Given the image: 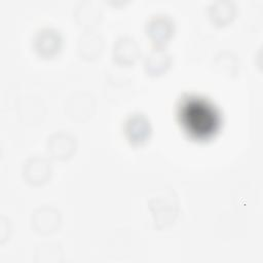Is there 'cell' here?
Wrapping results in <instances>:
<instances>
[{
	"mask_svg": "<svg viewBox=\"0 0 263 263\" xmlns=\"http://www.w3.org/2000/svg\"><path fill=\"white\" fill-rule=\"evenodd\" d=\"M209 13L215 24L225 25L233 18L235 14V6L231 1L218 0L211 4Z\"/></svg>",
	"mask_w": 263,
	"mask_h": 263,
	"instance_id": "obj_15",
	"label": "cell"
},
{
	"mask_svg": "<svg viewBox=\"0 0 263 263\" xmlns=\"http://www.w3.org/2000/svg\"><path fill=\"white\" fill-rule=\"evenodd\" d=\"M76 148V139L73 135L66 132L52 134L47 141V151L51 157L65 160L72 156Z\"/></svg>",
	"mask_w": 263,
	"mask_h": 263,
	"instance_id": "obj_5",
	"label": "cell"
},
{
	"mask_svg": "<svg viewBox=\"0 0 263 263\" xmlns=\"http://www.w3.org/2000/svg\"><path fill=\"white\" fill-rule=\"evenodd\" d=\"M74 16L80 26L91 28L100 22L101 10L93 3L89 1H83L76 6Z\"/></svg>",
	"mask_w": 263,
	"mask_h": 263,
	"instance_id": "obj_14",
	"label": "cell"
},
{
	"mask_svg": "<svg viewBox=\"0 0 263 263\" xmlns=\"http://www.w3.org/2000/svg\"><path fill=\"white\" fill-rule=\"evenodd\" d=\"M16 110L22 122L29 125L39 124L45 115L43 101L34 95H27L18 99Z\"/></svg>",
	"mask_w": 263,
	"mask_h": 263,
	"instance_id": "obj_4",
	"label": "cell"
},
{
	"mask_svg": "<svg viewBox=\"0 0 263 263\" xmlns=\"http://www.w3.org/2000/svg\"><path fill=\"white\" fill-rule=\"evenodd\" d=\"M231 54L229 53H221L220 58H217L216 60V67L219 70V73H223L224 75H230V74H234L236 70L232 69L229 67L228 62L231 59Z\"/></svg>",
	"mask_w": 263,
	"mask_h": 263,
	"instance_id": "obj_17",
	"label": "cell"
},
{
	"mask_svg": "<svg viewBox=\"0 0 263 263\" xmlns=\"http://www.w3.org/2000/svg\"><path fill=\"white\" fill-rule=\"evenodd\" d=\"M171 189H159L149 199L155 223L159 228L172 223L177 215V199Z\"/></svg>",
	"mask_w": 263,
	"mask_h": 263,
	"instance_id": "obj_2",
	"label": "cell"
},
{
	"mask_svg": "<svg viewBox=\"0 0 263 263\" xmlns=\"http://www.w3.org/2000/svg\"><path fill=\"white\" fill-rule=\"evenodd\" d=\"M180 121L186 132L196 139H206L219 127L220 117L215 107L206 100L188 97L179 108Z\"/></svg>",
	"mask_w": 263,
	"mask_h": 263,
	"instance_id": "obj_1",
	"label": "cell"
},
{
	"mask_svg": "<svg viewBox=\"0 0 263 263\" xmlns=\"http://www.w3.org/2000/svg\"><path fill=\"white\" fill-rule=\"evenodd\" d=\"M146 32L157 46H161L173 35L174 23L168 16L158 14L148 21L146 25Z\"/></svg>",
	"mask_w": 263,
	"mask_h": 263,
	"instance_id": "obj_8",
	"label": "cell"
},
{
	"mask_svg": "<svg viewBox=\"0 0 263 263\" xmlns=\"http://www.w3.org/2000/svg\"><path fill=\"white\" fill-rule=\"evenodd\" d=\"M62 38L60 33L50 28L40 30L34 39L35 50L44 58H50L58 53L61 48Z\"/></svg>",
	"mask_w": 263,
	"mask_h": 263,
	"instance_id": "obj_9",
	"label": "cell"
},
{
	"mask_svg": "<svg viewBox=\"0 0 263 263\" xmlns=\"http://www.w3.org/2000/svg\"><path fill=\"white\" fill-rule=\"evenodd\" d=\"M171 65V55L161 46H157L151 49L145 60L144 66L147 73L153 76L161 75L164 73Z\"/></svg>",
	"mask_w": 263,
	"mask_h": 263,
	"instance_id": "obj_12",
	"label": "cell"
},
{
	"mask_svg": "<svg viewBox=\"0 0 263 263\" xmlns=\"http://www.w3.org/2000/svg\"><path fill=\"white\" fill-rule=\"evenodd\" d=\"M95 99L86 91L72 92L65 101L67 116L77 122L88 120L95 113Z\"/></svg>",
	"mask_w": 263,
	"mask_h": 263,
	"instance_id": "obj_3",
	"label": "cell"
},
{
	"mask_svg": "<svg viewBox=\"0 0 263 263\" xmlns=\"http://www.w3.org/2000/svg\"><path fill=\"white\" fill-rule=\"evenodd\" d=\"M124 130L127 139L133 144H142L149 138L151 126L144 114L135 113L126 119Z\"/></svg>",
	"mask_w": 263,
	"mask_h": 263,
	"instance_id": "obj_10",
	"label": "cell"
},
{
	"mask_svg": "<svg viewBox=\"0 0 263 263\" xmlns=\"http://www.w3.org/2000/svg\"><path fill=\"white\" fill-rule=\"evenodd\" d=\"M51 174V165L48 159L42 156H33L26 160L23 166V176L27 182L39 185L48 180Z\"/></svg>",
	"mask_w": 263,
	"mask_h": 263,
	"instance_id": "obj_6",
	"label": "cell"
},
{
	"mask_svg": "<svg viewBox=\"0 0 263 263\" xmlns=\"http://www.w3.org/2000/svg\"><path fill=\"white\" fill-rule=\"evenodd\" d=\"M77 48L81 58L85 60H93L103 49V40L97 33L88 31L79 37Z\"/></svg>",
	"mask_w": 263,
	"mask_h": 263,
	"instance_id": "obj_13",
	"label": "cell"
},
{
	"mask_svg": "<svg viewBox=\"0 0 263 263\" xmlns=\"http://www.w3.org/2000/svg\"><path fill=\"white\" fill-rule=\"evenodd\" d=\"M62 259V249L55 243L39 246L35 252V262L37 263H60Z\"/></svg>",
	"mask_w": 263,
	"mask_h": 263,
	"instance_id": "obj_16",
	"label": "cell"
},
{
	"mask_svg": "<svg viewBox=\"0 0 263 263\" xmlns=\"http://www.w3.org/2000/svg\"><path fill=\"white\" fill-rule=\"evenodd\" d=\"M61 215L52 206H40L32 215V225L34 229L41 234H49L57 230L60 225Z\"/></svg>",
	"mask_w": 263,
	"mask_h": 263,
	"instance_id": "obj_7",
	"label": "cell"
},
{
	"mask_svg": "<svg viewBox=\"0 0 263 263\" xmlns=\"http://www.w3.org/2000/svg\"><path fill=\"white\" fill-rule=\"evenodd\" d=\"M140 55V49L136 40L129 36L119 37L113 45V58L122 66L133 64Z\"/></svg>",
	"mask_w": 263,
	"mask_h": 263,
	"instance_id": "obj_11",
	"label": "cell"
}]
</instances>
